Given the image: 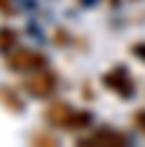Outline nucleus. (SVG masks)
<instances>
[{
  "mask_svg": "<svg viewBox=\"0 0 145 147\" xmlns=\"http://www.w3.org/2000/svg\"><path fill=\"white\" fill-rule=\"evenodd\" d=\"M16 42H19V34L11 26H0V55H8L11 50H16Z\"/></svg>",
  "mask_w": 145,
  "mask_h": 147,
  "instance_id": "423d86ee",
  "label": "nucleus"
},
{
  "mask_svg": "<svg viewBox=\"0 0 145 147\" xmlns=\"http://www.w3.org/2000/svg\"><path fill=\"white\" fill-rule=\"evenodd\" d=\"M45 121L53 123V126H58V129H87L90 123H93V113L77 110L69 102L58 100V102H50V108L45 110Z\"/></svg>",
  "mask_w": 145,
  "mask_h": 147,
  "instance_id": "f257e3e1",
  "label": "nucleus"
},
{
  "mask_svg": "<svg viewBox=\"0 0 145 147\" xmlns=\"http://www.w3.org/2000/svg\"><path fill=\"white\" fill-rule=\"evenodd\" d=\"M58 82H56V74H50L45 68L40 71H32L29 76L24 79V89L29 92L32 97H50L53 92H56Z\"/></svg>",
  "mask_w": 145,
  "mask_h": 147,
  "instance_id": "7ed1b4c3",
  "label": "nucleus"
},
{
  "mask_svg": "<svg viewBox=\"0 0 145 147\" xmlns=\"http://www.w3.org/2000/svg\"><path fill=\"white\" fill-rule=\"evenodd\" d=\"M103 84L111 89V92H116L119 97H132L135 95V82H132V76L127 74V68H121V66H116V68H111L103 76Z\"/></svg>",
  "mask_w": 145,
  "mask_h": 147,
  "instance_id": "39448f33",
  "label": "nucleus"
},
{
  "mask_svg": "<svg viewBox=\"0 0 145 147\" xmlns=\"http://www.w3.org/2000/svg\"><path fill=\"white\" fill-rule=\"evenodd\" d=\"M132 55H137V58H142V61H145V42L132 45Z\"/></svg>",
  "mask_w": 145,
  "mask_h": 147,
  "instance_id": "0eeeda50",
  "label": "nucleus"
},
{
  "mask_svg": "<svg viewBox=\"0 0 145 147\" xmlns=\"http://www.w3.org/2000/svg\"><path fill=\"white\" fill-rule=\"evenodd\" d=\"M135 123H137V129L145 131V110H137V113H135Z\"/></svg>",
  "mask_w": 145,
  "mask_h": 147,
  "instance_id": "6e6552de",
  "label": "nucleus"
},
{
  "mask_svg": "<svg viewBox=\"0 0 145 147\" xmlns=\"http://www.w3.org/2000/svg\"><path fill=\"white\" fill-rule=\"evenodd\" d=\"M79 144H84V147H124V144H129V137L119 131V129L103 126L98 131H93V137L79 139Z\"/></svg>",
  "mask_w": 145,
  "mask_h": 147,
  "instance_id": "20e7f679",
  "label": "nucleus"
},
{
  "mask_svg": "<svg viewBox=\"0 0 145 147\" xmlns=\"http://www.w3.org/2000/svg\"><path fill=\"white\" fill-rule=\"evenodd\" d=\"M0 11H3V13H11V11H13V8H11V5H8V0H0Z\"/></svg>",
  "mask_w": 145,
  "mask_h": 147,
  "instance_id": "1a4fd4ad",
  "label": "nucleus"
},
{
  "mask_svg": "<svg viewBox=\"0 0 145 147\" xmlns=\"http://www.w3.org/2000/svg\"><path fill=\"white\" fill-rule=\"evenodd\" d=\"M5 58H8V68L11 71H19V74H32V71L45 68V55L37 53V50H29V47L11 50Z\"/></svg>",
  "mask_w": 145,
  "mask_h": 147,
  "instance_id": "f03ea898",
  "label": "nucleus"
}]
</instances>
